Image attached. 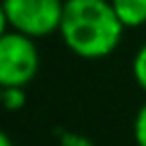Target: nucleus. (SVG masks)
<instances>
[{"label":"nucleus","instance_id":"2","mask_svg":"<svg viewBox=\"0 0 146 146\" xmlns=\"http://www.w3.org/2000/svg\"><path fill=\"white\" fill-rule=\"evenodd\" d=\"M62 9L64 0H2L0 22L5 30L11 28L30 39H41L58 32Z\"/></svg>","mask_w":146,"mask_h":146},{"label":"nucleus","instance_id":"5","mask_svg":"<svg viewBox=\"0 0 146 146\" xmlns=\"http://www.w3.org/2000/svg\"><path fill=\"white\" fill-rule=\"evenodd\" d=\"M0 101L9 112H17L26 105V90L17 86H7L0 88Z\"/></svg>","mask_w":146,"mask_h":146},{"label":"nucleus","instance_id":"1","mask_svg":"<svg viewBox=\"0 0 146 146\" xmlns=\"http://www.w3.org/2000/svg\"><path fill=\"white\" fill-rule=\"evenodd\" d=\"M123 32L110 0H64L58 35L78 58H108L120 45Z\"/></svg>","mask_w":146,"mask_h":146},{"label":"nucleus","instance_id":"3","mask_svg":"<svg viewBox=\"0 0 146 146\" xmlns=\"http://www.w3.org/2000/svg\"><path fill=\"white\" fill-rule=\"evenodd\" d=\"M39 64L41 58L35 39L15 30L0 35V88H26L36 78Z\"/></svg>","mask_w":146,"mask_h":146},{"label":"nucleus","instance_id":"4","mask_svg":"<svg viewBox=\"0 0 146 146\" xmlns=\"http://www.w3.org/2000/svg\"><path fill=\"white\" fill-rule=\"evenodd\" d=\"M110 2L125 28H137L146 24V0H110Z\"/></svg>","mask_w":146,"mask_h":146},{"label":"nucleus","instance_id":"9","mask_svg":"<svg viewBox=\"0 0 146 146\" xmlns=\"http://www.w3.org/2000/svg\"><path fill=\"white\" fill-rule=\"evenodd\" d=\"M0 146H13V142H11V137H9V133H0Z\"/></svg>","mask_w":146,"mask_h":146},{"label":"nucleus","instance_id":"6","mask_svg":"<svg viewBox=\"0 0 146 146\" xmlns=\"http://www.w3.org/2000/svg\"><path fill=\"white\" fill-rule=\"evenodd\" d=\"M131 73H133V80H135V84L146 92V43H142L140 50H137L135 56H133Z\"/></svg>","mask_w":146,"mask_h":146},{"label":"nucleus","instance_id":"7","mask_svg":"<svg viewBox=\"0 0 146 146\" xmlns=\"http://www.w3.org/2000/svg\"><path fill=\"white\" fill-rule=\"evenodd\" d=\"M133 140L135 146H146V103L140 105L133 118Z\"/></svg>","mask_w":146,"mask_h":146},{"label":"nucleus","instance_id":"8","mask_svg":"<svg viewBox=\"0 0 146 146\" xmlns=\"http://www.w3.org/2000/svg\"><path fill=\"white\" fill-rule=\"evenodd\" d=\"M58 146H95L90 137L78 131H62L58 137Z\"/></svg>","mask_w":146,"mask_h":146}]
</instances>
